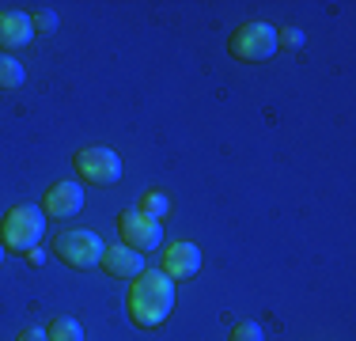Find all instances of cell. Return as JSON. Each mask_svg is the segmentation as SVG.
Instances as JSON below:
<instances>
[{
	"instance_id": "30bf717a",
	"label": "cell",
	"mask_w": 356,
	"mask_h": 341,
	"mask_svg": "<svg viewBox=\"0 0 356 341\" xmlns=\"http://www.w3.org/2000/svg\"><path fill=\"white\" fill-rule=\"evenodd\" d=\"M31 38H35V23H31L27 12H4L0 15V54L27 46Z\"/></svg>"
},
{
	"instance_id": "e0dca14e",
	"label": "cell",
	"mask_w": 356,
	"mask_h": 341,
	"mask_svg": "<svg viewBox=\"0 0 356 341\" xmlns=\"http://www.w3.org/2000/svg\"><path fill=\"white\" fill-rule=\"evenodd\" d=\"M19 341H49V338H46V330H38V326H27V330L19 334Z\"/></svg>"
},
{
	"instance_id": "ac0fdd59",
	"label": "cell",
	"mask_w": 356,
	"mask_h": 341,
	"mask_svg": "<svg viewBox=\"0 0 356 341\" xmlns=\"http://www.w3.org/2000/svg\"><path fill=\"white\" fill-rule=\"evenodd\" d=\"M0 258H4V243H0Z\"/></svg>"
},
{
	"instance_id": "5b68a950",
	"label": "cell",
	"mask_w": 356,
	"mask_h": 341,
	"mask_svg": "<svg viewBox=\"0 0 356 341\" xmlns=\"http://www.w3.org/2000/svg\"><path fill=\"white\" fill-rule=\"evenodd\" d=\"M72 164H76L80 182H91V186H114L118 178H122V159H118V152L103 148V144L80 148L72 156Z\"/></svg>"
},
{
	"instance_id": "4fadbf2b",
	"label": "cell",
	"mask_w": 356,
	"mask_h": 341,
	"mask_svg": "<svg viewBox=\"0 0 356 341\" xmlns=\"http://www.w3.org/2000/svg\"><path fill=\"white\" fill-rule=\"evenodd\" d=\"M140 212H144V216H152V220H163L167 212H171V198H167V193H159V190L144 193V201H140Z\"/></svg>"
},
{
	"instance_id": "7c38bea8",
	"label": "cell",
	"mask_w": 356,
	"mask_h": 341,
	"mask_svg": "<svg viewBox=\"0 0 356 341\" xmlns=\"http://www.w3.org/2000/svg\"><path fill=\"white\" fill-rule=\"evenodd\" d=\"M49 341H83V326L76 319H54L46 330Z\"/></svg>"
},
{
	"instance_id": "9c48e42d",
	"label": "cell",
	"mask_w": 356,
	"mask_h": 341,
	"mask_svg": "<svg viewBox=\"0 0 356 341\" xmlns=\"http://www.w3.org/2000/svg\"><path fill=\"white\" fill-rule=\"evenodd\" d=\"M99 266H103L110 277H122V280H133V277H140L144 269V254H137V251H129V246H106L103 251V262H99Z\"/></svg>"
},
{
	"instance_id": "2e32d148",
	"label": "cell",
	"mask_w": 356,
	"mask_h": 341,
	"mask_svg": "<svg viewBox=\"0 0 356 341\" xmlns=\"http://www.w3.org/2000/svg\"><path fill=\"white\" fill-rule=\"evenodd\" d=\"M31 23H35V31H42V34H49V31L57 27V15H54V12H38L35 19H31Z\"/></svg>"
},
{
	"instance_id": "277c9868",
	"label": "cell",
	"mask_w": 356,
	"mask_h": 341,
	"mask_svg": "<svg viewBox=\"0 0 356 341\" xmlns=\"http://www.w3.org/2000/svg\"><path fill=\"white\" fill-rule=\"evenodd\" d=\"M227 49L235 61H269L277 54V31L269 23H243L227 38Z\"/></svg>"
},
{
	"instance_id": "5bb4252c",
	"label": "cell",
	"mask_w": 356,
	"mask_h": 341,
	"mask_svg": "<svg viewBox=\"0 0 356 341\" xmlns=\"http://www.w3.org/2000/svg\"><path fill=\"white\" fill-rule=\"evenodd\" d=\"M232 341H266L258 322H239V326L232 330Z\"/></svg>"
},
{
	"instance_id": "6da1fadb",
	"label": "cell",
	"mask_w": 356,
	"mask_h": 341,
	"mask_svg": "<svg viewBox=\"0 0 356 341\" xmlns=\"http://www.w3.org/2000/svg\"><path fill=\"white\" fill-rule=\"evenodd\" d=\"M175 311V280L159 269H144L129 288V319L140 330H156Z\"/></svg>"
},
{
	"instance_id": "8fae6325",
	"label": "cell",
	"mask_w": 356,
	"mask_h": 341,
	"mask_svg": "<svg viewBox=\"0 0 356 341\" xmlns=\"http://www.w3.org/2000/svg\"><path fill=\"white\" fill-rule=\"evenodd\" d=\"M23 80H27V72H23V65L15 61L12 54H0V91H15Z\"/></svg>"
},
{
	"instance_id": "8992f818",
	"label": "cell",
	"mask_w": 356,
	"mask_h": 341,
	"mask_svg": "<svg viewBox=\"0 0 356 341\" xmlns=\"http://www.w3.org/2000/svg\"><path fill=\"white\" fill-rule=\"evenodd\" d=\"M118 235H122V246H129V251H156L159 243H163V224L159 220H152V216H144L140 209H125V212H118Z\"/></svg>"
},
{
	"instance_id": "3957f363",
	"label": "cell",
	"mask_w": 356,
	"mask_h": 341,
	"mask_svg": "<svg viewBox=\"0 0 356 341\" xmlns=\"http://www.w3.org/2000/svg\"><path fill=\"white\" fill-rule=\"evenodd\" d=\"M49 251H54L65 266H72V269H91V266L103 262L106 243L95 232H88V228H69V232H57L54 235Z\"/></svg>"
},
{
	"instance_id": "52a82bcc",
	"label": "cell",
	"mask_w": 356,
	"mask_h": 341,
	"mask_svg": "<svg viewBox=\"0 0 356 341\" xmlns=\"http://www.w3.org/2000/svg\"><path fill=\"white\" fill-rule=\"evenodd\" d=\"M83 209V190L80 182H54L42 198V212L54 220H65V216H76Z\"/></svg>"
},
{
	"instance_id": "ba28073f",
	"label": "cell",
	"mask_w": 356,
	"mask_h": 341,
	"mask_svg": "<svg viewBox=\"0 0 356 341\" xmlns=\"http://www.w3.org/2000/svg\"><path fill=\"white\" fill-rule=\"evenodd\" d=\"M197 269H201V251L193 243H175L163 251V269L159 273H167L171 280H190Z\"/></svg>"
},
{
	"instance_id": "9a60e30c",
	"label": "cell",
	"mask_w": 356,
	"mask_h": 341,
	"mask_svg": "<svg viewBox=\"0 0 356 341\" xmlns=\"http://www.w3.org/2000/svg\"><path fill=\"white\" fill-rule=\"evenodd\" d=\"M277 46H303V34L296 27H284V31H277Z\"/></svg>"
},
{
	"instance_id": "7a4b0ae2",
	"label": "cell",
	"mask_w": 356,
	"mask_h": 341,
	"mask_svg": "<svg viewBox=\"0 0 356 341\" xmlns=\"http://www.w3.org/2000/svg\"><path fill=\"white\" fill-rule=\"evenodd\" d=\"M42 235H46V220H42V212L35 205H15V209H8L4 224H0V243L12 254H31Z\"/></svg>"
}]
</instances>
